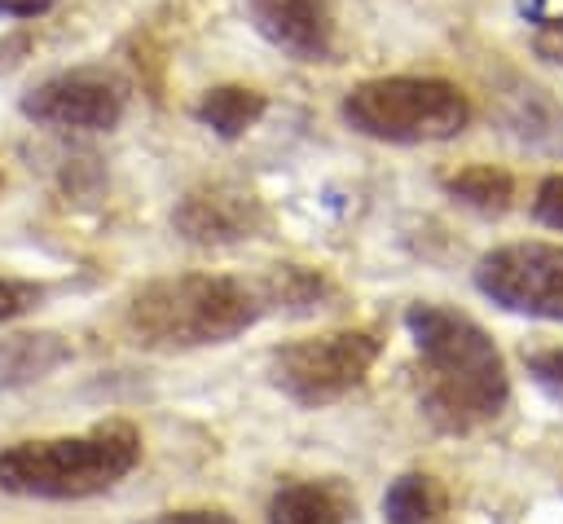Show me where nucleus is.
I'll list each match as a JSON object with an SVG mask.
<instances>
[{
  "label": "nucleus",
  "instance_id": "obj_1",
  "mask_svg": "<svg viewBox=\"0 0 563 524\" xmlns=\"http://www.w3.org/2000/svg\"><path fill=\"white\" fill-rule=\"evenodd\" d=\"M405 326L418 348V401L440 432L462 436L506 410L510 374L484 326L444 304H409Z\"/></svg>",
  "mask_w": 563,
  "mask_h": 524
},
{
  "label": "nucleus",
  "instance_id": "obj_2",
  "mask_svg": "<svg viewBox=\"0 0 563 524\" xmlns=\"http://www.w3.org/2000/svg\"><path fill=\"white\" fill-rule=\"evenodd\" d=\"M264 313L255 286L220 273H176L141 286L123 313L132 343L154 352H185L207 343H229L251 330Z\"/></svg>",
  "mask_w": 563,
  "mask_h": 524
},
{
  "label": "nucleus",
  "instance_id": "obj_3",
  "mask_svg": "<svg viewBox=\"0 0 563 524\" xmlns=\"http://www.w3.org/2000/svg\"><path fill=\"white\" fill-rule=\"evenodd\" d=\"M141 462V436L128 423H106L79 436H40L0 449V489L13 498H92L114 489Z\"/></svg>",
  "mask_w": 563,
  "mask_h": 524
},
{
  "label": "nucleus",
  "instance_id": "obj_4",
  "mask_svg": "<svg viewBox=\"0 0 563 524\" xmlns=\"http://www.w3.org/2000/svg\"><path fill=\"white\" fill-rule=\"evenodd\" d=\"M343 119L374 141L391 145H422V141H449L471 123V101L449 79H418V75H391V79H365L343 97Z\"/></svg>",
  "mask_w": 563,
  "mask_h": 524
},
{
  "label": "nucleus",
  "instance_id": "obj_5",
  "mask_svg": "<svg viewBox=\"0 0 563 524\" xmlns=\"http://www.w3.org/2000/svg\"><path fill=\"white\" fill-rule=\"evenodd\" d=\"M378 361V339L369 330H325L308 339H290L268 357V379L295 405H330L365 383Z\"/></svg>",
  "mask_w": 563,
  "mask_h": 524
},
{
  "label": "nucleus",
  "instance_id": "obj_6",
  "mask_svg": "<svg viewBox=\"0 0 563 524\" xmlns=\"http://www.w3.org/2000/svg\"><path fill=\"white\" fill-rule=\"evenodd\" d=\"M475 286L506 313L563 321V247L510 242L475 264Z\"/></svg>",
  "mask_w": 563,
  "mask_h": 524
},
{
  "label": "nucleus",
  "instance_id": "obj_7",
  "mask_svg": "<svg viewBox=\"0 0 563 524\" xmlns=\"http://www.w3.org/2000/svg\"><path fill=\"white\" fill-rule=\"evenodd\" d=\"M128 92L106 70H66L22 97V114L57 132H110L123 119Z\"/></svg>",
  "mask_w": 563,
  "mask_h": 524
},
{
  "label": "nucleus",
  "instance_id": "obj_8",
  "mask_svg": "<svg viewBox=\"0 0 563 524\" xmlns=\"http://www.w3.org/2000/svg\"><path fill=\"white\" fill-rule=\"evenodd\" d=\"M264 203L246 189V185H233V181H211V185H194L176 211H172V225L185 242L194 247H233V242H246L264 229Z\"/></svg>",
  "mask_w": 563,
  "mask_h": 524
},
{
  "label": "nucleus",
  "instance_id": "obj_9",
  "mask_svg": "<svg viewBox=\"0 0 563 524\" xmlns=\"http://www.w3.org/2000/svg\"><path fill=\"white\" fill-rule=\"evenodd\" d=\"M255 31L295 62H325L334 53V18L325 0H246Z\"/></svg>",
  "mask_w": 563,
  "mask_h": 524
},
{
  "label": "nucleus",
  "instance_id": "obj_10",
  "mask_svg": "<svg viewBox=\"0 0 563 524\" xmlns=\"http://www.w3.org/2000/svg\"><path fill=\"white\" fill-rule=\"evenodd\" d=\"M268 524H356V502L339 480H286L268 502Z\"/></svg>",
  "mask_w": 563,
  "mask_h": 524
},
{
  "label": "nucleus",
  "instance_id": "obj_11",
  "mask_svg": "<svg viewBox=\"0 0 563 524\" xmlns=\"http://www.w3.org/2000/svg\"><path fill=\"white\" fill-rule=\"evenodd\" d=\"M506 128L532 150L563 154V106L545 88H519L506 106Z\"/></svg>",
  "mask_w": 563,
  "mask_h": 524
},
{
  "label": "nucleus",
  "instance_id": "obj_12",
  "mask_svg": "<svg viewBox=\"0 0 563 524\" xmlns=\"http://www.w3.org/2000/svg\"><path fill=\"white\" fill-rule=\"evenodd\" d=\"M264 110H268L264 92H255V88H246V84L207 88V92L198 97V106H194L198 123H207V128H211L216 137H224V141H233V137H242L246 128H255Z\"/></svg>",
  "mask_w": 563,
  "mask_h": 524
},
{
  "label": "nucleus",
  "instance_id": "obj_13",
  "mask_svg": "<svg viewBox=\"0 0 563 524\" xmlns=\"http://www.w3.org/2000/svg\"><path fill=\"white\" fill-rule=\"evenodd\" d=\"M449 506V493L435 476L427 471H405L391 480V489L383 493V515L387 524H435Z\"/></svg>",
  "mask_w": 563,
  "mask_h": 524
},
{
  "label": "nucleus",
  "instance_id": "obj_14",
  "mask_svg": "<svg viewBox=\"0 0 563 524\" xmlns=\"http://www.w3.org/2000/svg\"><path fill=\"white\" fill-rule=\"evenodd\" d=\"M444 189H449L457 203H466V207H475V211H484V216H501V211L510 207V198H515L510 172L488 167V163H475V167H462V172L444 176Z\"/></svg>",
  "mask_w": 563,
  "mask_h": 524
},
{
  "label": "nucleus",
  "instance_id": "obj_15",
  "mask_svg": "<svg viewBox=\"0 0 563 524\" xmlns=\"http://www.w3.org/2000/svg\"><path fill=\"white\" fill-rule=\"evenodd\" d=\"M321 291H325L321 273L299 269V264H277L268 273V282L260 286V299L264 304H286L290 313H303V308H312L321 299Z\"/></svg>",
  "mask_w": 563,
  "mask_h": 524
},
{
  "label": "nucleus",
  "instance_id": "obj_16",
  "mask_svg": "<svg viewBox=\"0 0 563 524\" xmlns=\"http://www.w3.org/2000/svg\"><path fill=\"white\" fill-rule=\"evenodd\" d=\"M528 374L537 379V387L545 396H554L563 405V348H541V352H528Z\"/></svg>",
  "mask_w": 563,
  "mask_h": 524
},
{
  "label": "nucleus",
  "instance_id": "obj_17",
  "mask_svg": "<svg viewBox=\"0 0 563 524\" xmlns=\"http://www.w3.org/2000/svg\"><path fill=\"white\" fill-rule=\"evenodd\" d=\"M44 299V286L35 282H18V277H0V321L22 317L26 308H35Z\"/></svg>",
  "mask_w": 563,
  "mask_h": 524
},
{
  "label": "nucleus",
  "instance_id": "obj_18",
  "mask_svg": "<svg viewBox=\"0 0 563 524\" xmlns=\"http://www.w3.org/2000/svg\"><path fill=\"white\" fill-rule=\"evenodd\" d=\"M532 216H537L545 229H559V233H563V176H545V181L537 185Z\"/></svg>",
  "mask_w": 563,
  "mask_h": 524
},
{
  "label": "nucleus",
  "instance_id": "obj_19",
  "mask_svg": "<svg viewBox=\"0 0 563 524\" xmlns=\"http://www.w3.org/2000/svg\"><path fill=\"white\" fill-rule=\"evenodd\" d=\"M532 48H537V57L563 66V18H541L532 31Z\"/></svg>",
  "mask_w": 563,
  "mask_h": 524
},
{
  "label": "nucleus",
  "instance_id": "obj_20",
  "mask_svg": "<svg viewBox=\"0 0 563 524\" xmlns=\"http://www.w3.org/2000/svg\"><path fill=\"white\" fill-rule=\"evenodd\" d=\"M154 524H238V520L216 506H185V511H163Z\"/></svg>",
  "mask_w": 563,
  "mask_h": 524
},
{
  "label": "nucleus",
  "instance_id": "obj_21",
  "mask_svg": "<svg viewBox=\"0 0 563 524\" xmlns=\"http://www.w3.org/2000/svg\"><path fill=\"white\" fill-rule=\"evenodd\" d=\"M48 9L53 0H0V18H40Z\"/></svg>",
  "mask_w": 563,
  "mask_h": 524
},
{
  "label": "nucleus",
  "instance_id": "obj_22",
  "mask_svg": "<svg viewBox=\"0 0 563 524\" xmlns=\"http://www.w3.org/2000/svg\"><path fill=\"white\" fill-rule=\"evenodd\" d=\"M519 13H523L528 22H541V18H545V9H541V0H519Z\"/></svg>",
  "mask_w": 563,
  "mask_h": 524
},
{
  "label": "nucleus",
  "instance_id": "obj_23",
  "mask_svg": "<svg viewBox=\"0 0 563 524\" xmlns=\"http://www.w3.org/2000/svg\"><path fill=\"white\" fill-rule=\"evenodd\" d=\"M0 185H4V176H0Z\"/></svg>",
  "mask_w": 563,
  "mask_h": 524
}]
</instances>
